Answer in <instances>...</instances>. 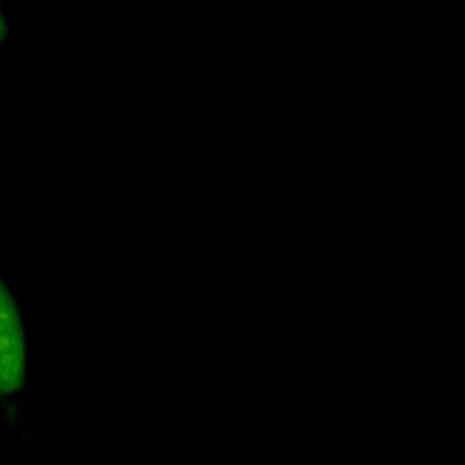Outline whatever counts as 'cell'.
Listing matches in <instances>:
<instances>
[{
	"instance_id": "1",
	"label": "cell",
	"mask_w": 465,
	"mask_h": 465,
	"mask_svg": "<svg viewBox=\"0 0 465 465\" xmlns=\"http://www.w3.org/2000/svg\"><path fill=\"white\" fill-rule=\"evenodd\" d=\"M27 374V345L22 312L7 283L0 278V396L22 391Z\"/></svg>"
},
{
	"instance_id": "2",
	"label": "cell",
	"mask_w": 465,
	"mask_h": 465,
	"mask_svg": "<svg viewBox=\"0 0 465 465\" xmlns=\"http://www.w3.org/2000/svg\"><path fill=\"white\" fill-rule=\"evenodd\" d=\"M7 29H9L7 18H5V15H4V11H2V7H0V45H2L4 38H5V35H7Z\"/></svg>"
}]
</instances>
